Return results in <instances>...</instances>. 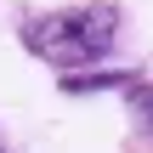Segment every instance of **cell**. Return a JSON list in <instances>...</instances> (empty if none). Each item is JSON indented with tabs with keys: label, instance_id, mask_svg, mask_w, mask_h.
Returning <instances> with one entry per match:
<instances>
[{
	"label": "cell",
	"instance_id": "obj_3",
	"mask_svg": "<svg viewBox=\"0 0 153 153\" xmlns=\"http://www.w3.org/2000/svg\"><path fill=\"white\" fill-rule=\"evenodd\" d=\"M0 153H11V148H6V142H0Z\"/></svg>",
	"mask_w": 153,
	"mask_h": 153
},
{
	"label": "cell",
	"instance_id": "obj_1",
	"mask_svg": "<svg viewBox=\"0 0 153 153\" xmlns=\"http://www.w3.org/2000/svg\"><path fill=\"white\" fill-rule=\"evenodd\" d=\"M119 40V11L108 0H91V6H68V11H45V17H28L23 23V45L57 68H85L97 57H108Z\"/></svg>",
	"mask_w": 153,
	"mask_h": 153
},
{
	"label": "cell",
	"instance_id": "obj_2",
	"mask_svg": "<svg viewBox=\"0 0 153 153\" xmlns=\"http://www.w3.org/2000/svg\"><path fill=\"white\" fill-rule=\"evenodd\" d=\"M125 102H131V114H136V125L153 136V85L142 79H125Z\"/></svg>",
	"mask_w": 153,
	"mask_h": 153
}]
</instances>
